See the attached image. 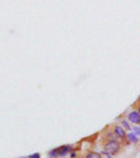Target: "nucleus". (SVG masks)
<instances>
[{
	"label": "nucleus",
	"instance_id": "nucleus-7",
	"mask_svg": "<svg viewBox=\"0 0 140 158\" xmlns=\"http://www.w3.org/2000/svg\"><path fill=\"white\" fill-rule=\"evenodd\" d=\"M120 125L123 126V127H125L126 130H128V132H130V130H132V127H133V126L130 125V122H129L128 119H123V120H120Z\"/></svg>",
	"mask_w": 140,
	"mask_h": 158
},
{
	"label": "nucleus",
	"instance_id": "nucleus-12",
	"mask_svg": "<svg viewBox=\"0 0 140 158\" xmlns=\"http://www.w3.org/2000/svg\"><path fill=\"white\" fill-rule=\"evenodd\" d=\"M135 108H136V109L140 112V102H139V104H136V106H135Z\"/></svg>",
	"mask_w": 140,
	"mask_h": 158
},
{
	"label": "nucleus",
	"instance_id": "nucleus-3",
	"mask_svg": "<svg viewBox=\"0 0 140 158\" xmlns=\"http://www.w3.org/2000/svg\"><path fill=\"white\" fill-rule=\"evenodd\" d=\"M128 120L130 122V123H135V125L140 126V112L136 109V108L128 112Z\"/></svg>",
	"mask_w": 140,
	"mask_h": 158
},
{
	"label": "nucleus",
	"instance_id": "nucleus-4",
	"mask_svg": "<svg viewBox=\"0 0 140 158\" xmlns=\"http://www.w3.org/2000/svg\"><path fill=\"white\" fill-rule=\"evenodd\" d=\"M72 150H73V146H62V147H59V148H58L59 157H64V155L69 154Z\"/></svg>",
	"mask_w": 140,
	"mask_h": 158
},
{
	"label": "nucleus",
	"instance_id": "nucleus-14",
	"mask_svg": "<svg viewBox=\"0 0 140 158\" xmlns=\"http://www.w3.org/2000/svg\"><path fill=\"white\" fill-rule=\"evenodd\" d=\"M20 158H27V157H20Z\"/></svg>",
	"mask_w": 140,
	"mask_h": 158
},
{
	"label": "nucleus",
	"instance_id": "nucleus-11",
	"mask_svg": "<svg viewBox=\"0 0 140 158\" xmlns=\"http://www.w3.org/2000/svg\"><path fill=\"white\" fill-rule=\"evenodd\" d=\"M77 155H79V154H77L76 151H73L72 154H70V158H79V157H77Z\"/></svg>",
	"mask_w": 140,
	"mask_h": 158
},
{
	"label": "nucleus",
	"instance_id": "nucleus-13",
	"mask_svg": "<svg viewBox=\"0 0 140 158\" xmlns=\"http://www.w3.org/2000/svg\"><path fill=\"white\" fill-rule=\"evenodd\" d=\"M139 102H140V97L137 98V101H136V104H139Z\"/></svg>",
	"mask_w": 140,
	"mask_h": 158
},
{
	"label": "nucleus",
	"instance_id": "nucleus-6",
	"mask_svg": "<svg viewBox=\"0 0 140 158\" xmlns=\"http://www.w3.org/2000/svg\"><path fill=\"white\" fill-rule=\"evenodd\" d=\"M84 158H102V157H101L100 153H95V151H87Z\"/></svg>",
	"mask_w": 140,
	"mask_h": 158
},
{
	"label": "nucleus",
	"instance_id": "nucleus-1",
	"mask_svg": "<svg viewBox=\"0 0 140 158\" xmlns=\"http://www.w3.org/2000/svg\"><path fill=\"white\" fill-rule=\"evenodd\" d=\"M102 146H104V154H109L112 157L119 154L120 150H122V143L119 140H107V138H104Z\"/></svg>",
	"mask_w": 140,
	"mask_h": 158
},
{
	"label": "nucleus",
	"instance_id": "nucleus-5",
	"mask_svg": "<svg viewBox=\"0 0 140 158\" xmlns=\"http://www.w3.org/2000/svg\"><path fill=\"white\" fill-rule=\"evenodd\" d=\"M139 141V137H137V134H135L130 130V133H128V144L129 143H137Z\"/></svg>",
	"mask_w": 140,
	"mask_h": 158
},
{
	"label": "nucleus",
	"instance_id": "nucleus-2",
	"mask_svg": "<svg viewBox=\"0 0 140 158\" xmlns=\"http://www.w3.org/2000/svg\"><path fill=\"white\" fill-rule=\"evenodd\" d=\"M112 130H114V133L118 138H119L120 141H125L128 144V133H126V129H125L122 125H114L112 126Z\"/></svg>",
	"mask_w": 140,
	"mask_h": 158
},
{
	"label": "nucleus",
	"instance_id": "nucleus-9",
	"mask_svg": "<svg viewBox=\"0 0 140 158\" xmlns=\"http://www.w3.org/2000/svg\"><path fill=\"white\" fill-rule=\"evenodd\" d=\"M132 132H133L135 134H137V136H140V126H139V125L133 126V127H132Z\"/></svg>",
	"mask_w": 140,
	"mask_h": 158
},
{
	"label": "nucleus",
	"instance_id": "nucleus-8",
	"mask_svg": "<svg viewBox=\"0 0 140 158\" xmlns=\"http://www.w3.org/2000/svg\"><path fill=\"white\" fill-rule=\"evenodd\" d=\"M48 157L49 158H56V157H59V153H58V148H53V150H51L48 153Z\"/></svg>",
	"mask_w": 140,
	"mask_h": 158
},
{
	"label": "nucleus",
	"instance_id": "nucleus-10",
	"mask_svg": "<svg viewBox=\"0 0 140 158\" xmlns=\"http://www.w3.org/2000/svg\"><path fill=\"white\" fill-rule=\"evenodd\" d=\"M28 158H41V154H39V153H35V154L28 155Z\"/></svg>",
	"mask_w": 140,
	"mask_h": 158
}]
</instances>
